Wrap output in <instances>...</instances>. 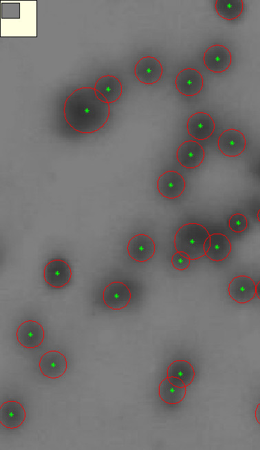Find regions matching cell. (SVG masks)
Segmentation results:
<instances>
[{"label": "cell", "mask_w": 260, "mask_h": 450, "mask_svg": "<svg viewBox=\"0 0 260 450\" xmlns=\"http://www.w3.org/2000/svg\"><path fill=\"white\" fill-rule=\"evenodd\" d=\"M228 292L233 300L243 304L254 298L256 285L250 276L239 275L234 277L229 283Z\"/></svg>", "instance_id": "5bb4252c"}, {"label": "cell", "mask_w": 260, "mask_h": 450, "mask_svg": "<svg viewBox=\"0 0 260 450\" xmlns=\"http://www.w3.org/2000/svg\"><path fill=\"white\" fill-rule=\"evenodd\" d=\"M18 342L27 349L39 347L45 338V331L41 323L34 320L21 323L16 331Z\"/></svg>", "instance_id": "5b68a950"}, {"label": "cell", "mask_w": 260, "mask_h": 450, "mask_svg": "<svg viewBox=\"0 0 260 450\" xmlns=\"http://www.w3.org/2000/svg\"><path fill=\"white\" fill-rule=\"evenodd\" d=\"M167 377H177L187 387L194 380L195 370L189 362L185 360H176L167 367Z\"/></svg>", "instance_id": "ffe728a7"}, {"label": "cell", "mask_w": 260, "mask_h": 450, "mask_svg": "<svg viewBox=\"0 0 260 450\" xmlns=\"http://www.w3.org/2000/svg\"><path fill=\"white\" fill-rule=\"evenodd\" d=\"M162 73V63L154 57H143L134 66L136 77L140 82L146 85H152L160 81Z\"/></svg>", "instance_id": "52a82bcc"}, {"label": "cell", "mask_w": 260, "mask_h": 450, "mask_svg": "<svg viewBox=\"0 0 260 450\" xmlns=\"http://www.w3.org/2000/svg\"><path fill=\"white\" fill-rule=\"evenodd\" d=\"M246 138L242 132L234 128L224 130L219 135L217 146L220 152L226 156L235 157L244 151Z\"/></svg>", "instance_id": "8fae6325"}, {"label": "cell", "mask_w": 260, "mask_h": 450, "mask_svg": "<svg viewBox=\"0 0 260 450\" xmlns=\"http://www.w3.org/2000/svg\"><path fill=\"white\" fill-rule=\"evenodd\" d=\"M25 417V411L18 401L8 400L0 407V423L6 428L17 429L24 422Z\"/></svg>", "instance_id": "2e32d148"}, {"label": "cell", "mask_w": 260, "mask_h": 450, "mask_svg": "<svg viewBox=\"0 0 260 450\" xmlns=\"http://www.w3.org/2000/svg\"><path fill=\"white\" fill-rule=\"evenodd\" d=\"M254 416L257 422L260 425V402L256 407Z\"/></svg>", "instance_id": "d4e9b609"}, {"label": "cell", "mask_w": 260, "mask_h": 450, "mask_svg": "<svg viewBox=\"0 0 260 450\" xmlns=\"http://www.w3.org/2000/svg\"><path fill=\"white\" fill-rule=\"evenodd\" d=\"M94 88H79L65 99L63 115L67 123L81 134L94 133L107 123L109 103L100 99Z\"/></svg>", "instance_id": "6da1fadb"}, {"label": "cell", "mask_w": 260, "mask_h": 450, "mask_svg": "<svg viewBox=\"0 0 260 450\" xmlns=\"http://www.w3.org/2000/svg\"><path fill=\"white\" fill-rule=\"evenodd\" d=\"M72 277V267L69 263L63 258H51L43 266V280L51 288L62 289L65 287L69 283Z\"/></svg>", "instance_id": "277c9868"}, {"label": "cell", "mask_w": 260, "mask_h": 450, "mask_svg": "<svg viewBox=\"0 0 260 450\" xmlns=\"http://www.w3.org/2000/svg\"><path fill=\"white\" fill-rule=\"evenodd\" d=\"M127 251L129 256L138 263L150 260L155 252V244L152 238L145 234H138L128 241Z\"/></svg>", "instance_id": "8992f818"}, {"label": "cell", "mask_w": 260, "mask_h": 450, "mask_svg": "<svg viewBox=\"0 0 260 450\" xmlns=\"http://www.w3.org/2000/svg\"><path fill=\"white\" fill-rule=\"evenodd\" d=\"M256 295L258 298L260 300V280L258 283L256 285Z\"/></svg>", "instance_id": "484cf974"}, {"label": "cell", "mask_w": 260, "mask_h": 450, "mask_svg": "<svg viewBox=\"0 0 260 450\" xmlns=\"http://www.w3.org/2000/svg\"><path fill=\"white\" fill-rule=\"evenodd\" d=\"M186 187L183 176L177 172L169 170L162 174L157 181V189L160 195L174 199L182 195Z\"/></svg>", "instance_id": "7c38bea8"}, {"label": "cell", "mask_w": 260, "mask_h": 450, "mask_svg": "<svg viewBox=\"0 0 260 450\" xmlns=\"http://www.w3.org/2000/svg\"><path fill=\"white\" fill-rule=\"evenodd\" d=\"M205 156L202 146L195 141H184L178 147L176 157L179 163L184 167L194 169L200 165Z\"/></svg>", "instance_id": "4fadbf2b"}, {"label": "cell", "mask_w": 260, "mask_h": 450, "mask_svg": "<svg viewBox=\"0 0 260 450\" xmlns=\"http://www.w3.org/2000/svg\"><path fill=\"white\" fill-rule=\"evenodd\" d=\"M171 263L175 269L182 271L189 267L191 259L186 254L176 252L172 256Z\"/></svg>", "instance_id": "603a6c76"}, {"label": "cell", "mask_w": 260, "mask_h": 450, "mask_svg": "<svg viewBox=\"0 0 260 450\" xmlns=\"http://www.w3.org/2000/svg\"><path fill=\"white\" fill-rule=\"evenodd\" d=\"M94 88L109 103L117 101L122 94V85L120 80L109 74L98 78Z\"/></svg>", "instance_id": "e0dca14e"}, {"label": "cell", "mask_w": 260, "mask_h": 450, "mask_svg": "<svg viewBox=\"0 0 260 450\" xmlns=\"http://www.w3.org/2000/svg\"><path fill=\"white\" fill-rule=\"evenodd\" d=\"M175 84L180 93L186 96H193L202 90L204 79L200 72L196 69L186 68L176 76Z\"/></svg>", "instance_id": "30bf717a"}, {"label": "cell", "mask_w": 260, "mask_h": 450, "mask_svg": "<svg viewBox=\"0 0 260 450\" xmlns=\"http://www.w3.org/2000/svg\"><path fill=\"white\" fill-rule=\"evenodd\" d=\"M203 61L206 68L215 73L227 70L232 63V55L226 46L215 44L209 47L204 54Z\"/></svg>", "instance_id": "ba28073f"}, {"label": "cell", "mask_w": 260, "mask_h": 450, "mask_svg": "<svg viewBox=\"0 0 260 450\" xmlns=\"http://www.w3.org/2000/svg\"><path fill=\"white\" fill-rule=\"evenodd\" d=\"M228 227L233 232H242L246 230L248 227V220L243 214L235 213L230 217L228 220Z\"/></svg>", "instance_id": "7402d4cb"}, {"label": "cell", "mask_w": 260, "mask_h": 450, "mask_svg": "<svg viewBox=\"0 0 260 450\" xmlns=\"http://www.w3.org/2000/svg\"><path fill=\"white\" fill-rule=\"evenodd\" d=\"M186 393V387H178L171 384L166 377L162 380L158 387V395L166 403L177 404L182 401Z\"/></svg>", "instance_id": "d6986e66"}, {"label": "cell", "mask_w": 260, "mask_h": 450, "mask_svg": "<svg viewBox=\"0 0 260 450\" xmlns=\"http://www.w3.org/2000/svg\"><path fill=\"white\" fill-rule=\"evenodd\" d=\"M209 247H210V236L206 239L204 243V250L206 253L208 250Z\"/></svg>", "instance_id": "4316f807"}, {"label": "cell", "mask_w": 260, "mask_h": 450, "mask_svg": "<svg viewBox=\"0 0 260 450\" xmlns=\"http://www.w3.org/2000/svg\"><path fill=\"white\" fill-rule=\"evenodd\" d=\"M186 127L190 136L197 140L203 141L213 134L215 124L210 114L197 112L188 118Z\"/></svg>", "instance_id": "9a60e30c"}, {"label": "cell", "mask_w": 260, "mask_h": 450, "mask_svg": "<svg viewBox=\"0 0 260 450\" xmlns=\"http://www.w3.org/2000/svg\"><path fill=\"white\" fill-rule=\"evenodd\" d=\"M232 245L228 238L221 233L210 234V247L206 256L211 260L219 262L230 254Z\"/></svg>", "instance_id": "ac0fdd59"}, {"label": "cell", "mask_w": 260, "mask_h": 450, "mask_svg": "<svg viewBox=\"0 0 260 450\" xmlns=\"http://www.w3.org/2000/svg\"><path fill=\"white\" fill-rule=\"evenodd\" d=\"M39 367L42 374L50 379L61 377L67 371V360L57 350H50L42 355Z\"/></svg>", "instance_id": "9c48e42d"}, {"label": "cell", "mask_w": 260, "mask_h": 450, "mask_svg": "<svg viewBox=\"0 0 260 450\" xmlns=\"http://www.w3.org/2000/svg\"><path fill=\"white\" fill-rule=\"evenodd\" d=\"M98 280V291L105 306L111 310H120L128 306L132 294L123 278L109 274Z\"/></svg>", "instance_id": "3957f363"}, {"label": "cell", "mask_w": 260, "mask_h": 450, "mask_svg": "<svg viewBox=\"0 0 260 450\" xmlns=\"http://www.w3.org/2000/svg\"><path fill=\"white\" fill-rule=\"evenodd\" d=\"M167 378H168L169 382L171 384H173V385L176 386V387H186L184 382L181 379H180V378H178L177 377H167Z\"/></svg>", "instance_id": "cb8c5ba5"}, {"label": "cell", "mask_w": 260, "mask_h": 450, "mask_svg": "<svg viewBox=\"0 0 260 450\" xmlns=\"http://www.w3.org/2000/svg\"><path fill=\"white\" fill-rule=\"evenodd\" d=\"M215 8L220 17L232 21L237 19L243 12V1L242 0H217Z\"/></svg>", "instance_id": "44dd1931"}, {"label": "cell", "mask_w": 260, "mask_h": 450, "mask_svg": "<svg viewBox=\"0 0 260 450\" xmlns=\"http://www.w3.org/2000/svg\"><path fill=\"white\" fill-rule=\"evenodd\" d=\"M210 234L202 225L186 223L181 226L174 236V247L177 252L186 254L191 260L206 255L204 243Z\"/></svg>", "instance_id": "7a4b0ae2"}, {"label": "cell", "mask_w": 260, "mask_h": 450, "mask_svg": "<svg viewBox=\"0 0 260 450\" xmlns=\"http://www.w3.org/2000/svg\"><path fill=\"white\" fill-rule=\"evenodd\" d=\"M257 219H258L259 222H260V209L257 212Z\"/></svg>", "instance_id": "83f0119b"}]
</instances>
